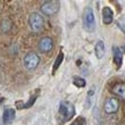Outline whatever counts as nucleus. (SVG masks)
I'll return each instance as SVG.
<instances>
[{
    "instance_id": "nucleus-1",
    "label": "nucleus",
    "mask_w": 125,
    "mask_h": 125,
    "mask_svg": "<svg viewBox=\"0 0 125 125\" xmlns=\"http://www.w3.org/2000/svg\"><path fill=\"white\" fill-rule=\"evenodd\" d=\"M74 114H75V109H74V105L71 102H68V101L60 102V105H59V115L62 116V123L70 121L72 117L74 116Z\"/></svg>"
},
{
    "instance_id": "nucleus-2",
    "label": "nucleus",
    "mask_w": 125,
    "mask_h": 125,
    "mask_svg": "<svg viewBox=\"0 0 125 125\" xmlns=\"http://www.w3.org/2000/svg\"><path fill=\"white\" fill-rule=\"evenodd\" d=\"M82 21H83V28L87 31L95 30V16L94 12L90 7H86L82 15Z\"/></svg>"
},
{
    "instance_id": "nucleus-3",
    "label": "nucleus",
    "mask_w": 125,
    "mask_h": 125,
    "mask_svg": "<svg viewBox=\"0 0 125 125\" xmlns=\"http://www.w3.org/2000/svg\"><path fill=\"white\" fill-rule=\"evenodd\" d=\"M59 1L57 0H49V1H44L42 6H41V12L44 14V15H48V16H51L56 14L59 10Z\"/></svg>"
},
{
    "instance_id": "nucleus-4",
    "label": "nucleus",
    "mask_w": 125,
    "mask_h": 125,
    "mask_svg": "<svg viewBox=\"0 0 125 125\" xmlns=\"http://www.w3.org/2000/svg\"><path fill=\"white\" fill-rule=\"evenodd\" d=\"M40 64V57L35 52H29L23 59V65L29 71H34Z\"/></svg>"
},
{
    "instance_id": "nucleus-5",
    "label": "nucleus",
    "mask_w": 125,
    "mask_h": 125,
    "mask_svg": "<svg viewBox=\"0 0 125 125\" xmlns=\"http://www.w3.org/2000/svg\"><path fill=\"white\" fill-rule=\"evenodd\" d=\"M29 26L32 31H41L44 27V20L38 13H32L29 16Z\"/></svg>"
},
{
    "instance_id": "nucleus-6",
    "label": "nucleus",
    "mask_w": 125,
    "mask_h": 125,
    "mask_svg": "<svg viewBox=\"0 0 125 125\" xmlns=\"http://www.w3.org/2000/svg\"><path fill=\"white\" fill-rule=\"evenodd\" d=\"M118 108H119V102L115 97L108 98L104 103V111L107 114H115L118 111Z\"/></svg>"
},
{
    "instance_id": "nucleus-7",
    "label": "nucleus",
    "mask_w": 125,
    "mask_h": 125,
    "mask_svg": "<svg viewBox=\"0 0 125 125\" xmlns=\"http://www.w3.org/2000/svg\"><path fill=\"white\" fill-rule=\"evenodd\" d=\"M53 48V40L50 38L48 36H45L43 38H41L40 43H38V49L42 52H50Z\"/></svg>"
},
{
    "instance_id": "nucleus-8",
    "label": "nucleus",
    "mask_w": 125,
    "mask_h": 125,
    "mask_svg": "<svg viewBox=\"0 0 125 125\" xmlns=\"http://www.w3.org/2000/svg\"><path fill=\"white\" fill-rule=\"evenodd\" d=\"M14 118H15V110L12 109V108H7V109H5L4 115H2V121H4V124H10V123L14 121Z\"/></svg>"
},
{
    "instance_id": "nucleus-9",
    "label": "nucleus",
    "mask_w": 125,
    "mask_h": 125,
    "mask_svg": "<svg viewBox=\"0 0 125 125\" xmlns=\"http://www.w3.org/2000/svg\"><path fill=\"white\" fill-rule=\"evenodd\" d=\"M112 93L118 97L125 100V82H119L112 87Z\"/></svg>"
},
{
    "instance_id": "nucleus-10",
    "label": "nucleus",
    "mask_w": 125,
    "mask_h": 125,
    "mask_svg": "<svg viewBox=\"0 0 125 125\" xmlns=\"http://www.w3.org/2000/svg\"><path fill=\"white\" fill-rule=\"evenodd\" d=\"M102 19L104 24H110L112 22V19H114V13L110 7H104L102 10Z\"/></svg>"
},
{
    "instance_id": "nucleus-11",
    "label": "nucleus",
    "mask_w": 125,
    "mask_h": 125,
    "mask_svg": "<svg viewBox=\"0 0 125 125\" xmlns=\"http://www.w3.org/2000/svg\"><path fill=\"white\" fill-rule=\"evenodd\" d=\"M112 51H114V62L116 64L117 68H119L122 66V62H123V53H122L121 49L117 46H114Z\"/></svg>"
},
{
    "instance_id": "nucleus-12",
    "label": "nucleus",
    "mask_w": 125,
    "mask_h": 125,
    "mask_svg": "<svg viewBox=\"0 0 125 125\" xmlns=\"http://www.w3.org/2000/svg\"><path fill=\"white\" fill-rule=\"evenodd\" d=\"M104 52H105V46H104V43L102 41H98L96 45H95V54L98 59H101L104 56Z\"/></svg>"
},
{
    "instance_id": "nucleus-13",
    "label": "nucleus",
    "mask_w": 125,
    "mask_h": 125,
    "mask_svg": "<svg viewBox=\"0 0 125 125\" xmlns=\"http://www.w3.org/2000/svg\"><path fill=\"white\" fill-rule=\"evenodd\" d=\"M10 28H12L10 20L5 19V20L1 21V23H0V30H1V32H8V31L10 30Z\"/></svg>"
},
{
    "instance_id": "nucleus-14",
    "label": "nucleus",
    "mask_w": 125,
    "mask_h": 125,
    "mask_svg": "<svg viewBox=\"0 0 125 125\" xmlns=\"http://www.w3.org/2000/svg\"><path fill=\"white\" fill-rule=\"evenodd\" d=\"M73 83H74L76 87L81 88V87H85L86 86V81L83 80L82 78H80V76H74V79H73Z\"/></svg>"
},
{
    "instance_id": "nucleus-15",
    "label": "nucleus",
    "mask_w": 125,
    "mask_h": 125,
    "mask_svg": "<svg viewBox=\"0 0 125 125\" xmlns=\"http://www.w3.org/2000/svg\"><path fill=\"white\" fill-rule=\"evenodd\" d=\"M117 26H118V28H119L123 32H125V15L121 16V18L117 20Z\"/></svg>"
},
{
    "instance_id": "nucleus-16",
    "label": "nucleus",
    "mask_w": 125,
    "mask_h": 125,
    "mask_svg": "<svg viewBox=\"0 0 125 125\" xmlns=\"http://www.w3.org/2000/svg\"><path fill=\"white\" fill-rule=\"evenodd\" d=\"M62 58H64V54H62V52H60V53L58 54V57L56 59V62H54V65H53V72L57 71V68H58L59 65H60L62 62Z\"/></svg>"
},
{
    "instance_id": "nucleus-17",
    "label": "nucleus",
    "mask_w": 125,
    "mask_h": 125,
    "mask_svg": "<svg viewBox=\"0 0 125 125\" xmlns=\"http://www.w3.org/2000/svg\"><path fill=\"white\" fill-rule=\"evenodd\" d=\"M71 125H86V121H85V118L79 117V118H76L75 121L73 122Z\"/></svg>"
},
{
    "instance_id": "nucleus-18",
    "label": "nucleus",
    "mask_w": 125,
    "mask_h": 125,
    "mask_svg": "<svg viewBox=\"0 0 125 125\" xmlns=\"http://www.w3.org/2000/svg\"><path fill=\"white\" fill-rule=\"evenodd\" d=\"M123 125H125V123H124V124H123Z\"/></svg>"
}]
</instances>
